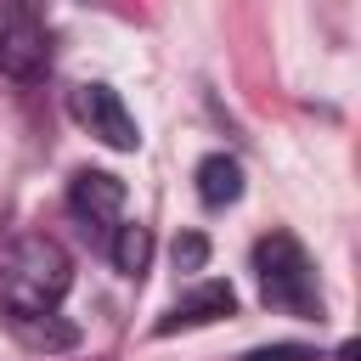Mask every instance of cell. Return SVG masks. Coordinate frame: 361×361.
I'll return each mask as SVG.
<instances>
[{"label":"cell","instance_id":"obj_1","mask_svg":"<svg viewBox=\"0 0 361 361\" xmlns=\"http://www.w3.org/2000/svg\"><path fill=\"white\" fill-rule=\"evenodd\" d=\"M68 288H73V259L56 237L23 231V237L0 243V310L11 322L51 316Z\"/></svg>","mask_w":361,"mask_h":361},{"label":"cell","instance_id":"obj_2","mask_svg":"<svg viewBox=\"0 0 361 361\" xmlns=\"http://www.w3.org/2000/svg\"><path fill=\"white\" fill-rule=\"evenodd\" d=\"M254 276L265 305L293 310V316H316L322 322V288H316V265L305 254V243L293 231H271L254 243Z\"/></svg>","mask_w":361,"mask_h":361},{"label":"cell","instance_id":"obj_3","mask_svg":"<svg viewBox=\"0 0 361 361\" xmlns=\"http://www.w3.org/2000/svg\"><path fill=\"white\" fill-rule=\"evenodd\" d=\"M51 68V28L39 11L28 6H6L0 11V73L17 85H34Z\"/></svg>","mask_w":361,"mask_h":361},{"label":"cell","instance_id":"obj_4","mask_svg":"<svg viewBox=\"0 0 361 361\" xmlns=\"http://www.w3.org/2000/svg\"><path fill=\"white\" fill-rule=\"evenodd\" d=\"M68 107H73V118H79L102 147H113V152H135V147H141V124H135V113L124 107V96H118L113 85H79V90L68 96Z\"/></svg>","mask_w":361,"mask_h":361},{"label":"cell","instance_id":"obj_5","mask_svg":"<svg viewBox=\"0 0 361 361\" xmlns=\"http://www.w3.org/2000/svg\"><path fill=\"white\" fill-rule=\"evenodd\" d=\"M68 214L79 220L85 237H113L124 214V180L107 169H79L68 180Z\"/></svg>","mask_w":361,"mask_h":361},{"label":"cell","instance_id":"obj_6","mask_svg":"<svg viewBox=\"0 0 361 361\" xmlns=\"http://www.w3.org/2000/svg\"><path fill=\"white\" fill-rule=\"evenodd\" d=\"M231 310H237V293H231V282L209 276V282H197L192 293H180V299L169 305V316L158 322V333H186V327H209V322H220V316H231Z\"/></svg>","mask_w":361,"mask_h":361},{"label":"cell","instance_id":"obj_7","mask_svg":"<svg viewBox=\"0 0 361 361\" xmlns=\"http://www.w3.org/2000/svg\"><path fill=\"white\" fill-rule=\"evenodd\" d=\"M197 197H203L209 209H231V203L243 197V164L226 158V152H209V158L197 164Z\"/></svg>","mask_w":361,"mask_h":361},{"label":"cell","instance_id":"obj_8","mask_svg":"<svg viewBox=\"0 0 361 361\" xmlns=\"http://www.w3.org/2000/svg\"><path fill=\"white\" fill-rule=\"evenodd\" d=\"M107 254H113V265H118L124 276H141L147 259H152V231H147V226H118L113 243H107Z\"/></svg>","mask_w":361,"mask_h":361},{"label":"cell","instance_id":"obj_9","mask_svg":"<svg viewBox=\"0 0 361 361\" xmlns=\"http://www.w3.org/2000/svg\"><path fill=\"white\" fill-rule=\"evenodd\" d=\"M203 259H209L203 231H180V237H175V265H180V271H203Z\"/></svg>","mask_w":361,"mask_h":361},{"label":"cell","instance_id":"obj_10","mask_svg":"<svg viewBox=\"0 0 361 361\" xmlns=\"http://www.w3.org/2000/svg\"><path fill=\"white\" fill-rule=\"evenodd\" d=\"M243 361H316L310 344H265V350H248Z\"/></svg>","mask_w":361,"mask_h":361}]
</instances>
